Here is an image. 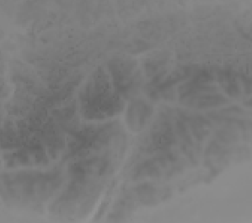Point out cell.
Wrapping results in <instances>:
<instances>
[{
    "label": "cell",
    "mask_w": 252,
    "mask_h": 223,
    "mask_svg": "<svg viewBox=\"0 0 252 223\" xmlns=\"http://www.w3.org/2000/svg\"><path fill=\"white\" fill-rule=\"evenodd\" d=\"M110 69L112 74L114 85L118 92L127 95L133 93L137 81L139 79L136 71V65L129 60H112L110 64Z\"/></svg>",
    "instance_id": "3"
},
{
    "label": "cell",
    "mask_w": 252,
    "mask_h": 223,
    "mask_svg": "<svg viewBox=\"0 0 252 223\" xmlns=\"http://www.w3.org/2000/svg\"><path fill=\"white\" fill-rule=\"evenodd\" d=\"M182 98L187 100L188 104L197 108L218 106L225 102L224 97L218 93L216 89L211 85H203L198 79L187 85L182 91Z\"/></svg>",
    "instance_id": "2"
},
{
    "label": "cell",
    "mask_w": 252,
    "mask_h": 223,
    "mask_svg": "<svg viewBox=\"0 0 252 223\" xmlns=\"http://www.w3.org/2000/svg\"><path fill=\"white\" fill-rule=\"evenodd\" d=\"M151 111L150 106H148L145 103H138L132 104L128 112V120L131 121L130 125L132 128L138 127L140 129L144 126V123H146L148 117H150Z\"/></svg>",
    "instance_id": "4"
},
{
    "label": "cell",
    "mask_w": 252,
    "mask_h": 223,
    "mask_svg": "<svg viewBox=\"0 0 252 223\" xmlns=\"http://www.w3.org/2000/svg\"><path fill=\"white\" fill-rule=\"evenodd\" d=\"M83 112L92 118L114 115L123 106L120 97L112 91L106 74L100 71L85 85L81 94Z\"/></svg>",
    "instance_id": "1"
}]
</instances>
